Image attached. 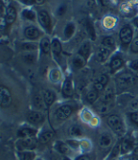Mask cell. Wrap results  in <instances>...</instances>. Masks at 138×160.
<instances>
[{"label":"cell","mask_w":138,"mask_h":160,"mask_svg":"<svg viewBox=\"0 0 138 160\" xmlns=\"http://www.w3.org/2000/svg\"><path fill=\"white\" fill-rule=\"evenodd\" d=\"M69 133L72 136H81L83 134V128L80 126H72L69 129Z\"/></svg>","instance_id":"obj_30"},{"label":"cell","mask_w":138,"mask_h":160,"mask_svg":"<svg viewBox=\"0 0 138 160\" xmlns=\"http://www.w3.org/2000/svg\"><path fill=\"white\" fill-rule=\"evenodd\" d=\"M23 17L25 18H27V19H34L35 18V13L32 11L26 10V11L23 12Z\"/></svg>","instance_id":"obj_39"},{"label":"cell","mask_w":138,"mask_h":160,"mask_svg":"<svg viewBox=\"0 0 138 160\" xmlns=\"http://www.w3.org/2000/svg\"><path fill=\"white\" fill-rule=\"evenodd\" d=\"M133 24L138 28V18H135L133 19Z\"/></svg>","instance_id":"obj_45"},{"label":"cell","mask_w":138,"mask_h":160,"mask_svg":"<svg viewBox=\"0 0 138 160\" xmlns=\"http://www.w3.org/2000/svg\"><path fill=\"white\" fill-rule=\"evenodd\" d=\"M37 140L34 137L22 138L18 142V146L21 150H34L37 147Z\"/></svg>","instance_id":"obj_4"},{"label":"cell","mask_w":138,"mask_h":160,"mask_svg":"<svg viewBox=\"0 0 138 160\" xmlns=\"http://www.w3.org/2000/svg\"><path fill=\"white\" fill-rule=\"evenodd\" d=\"M77 160H90V158L86 155H82V156L77 158Z\"/></svg>","instance_id":"obj_44"},{"label":"cell","mask_w":138,"mask_h":160,"mask_svg":"<svg viewBox=\"0 0 138 160\" xmlns=\"http://www.w3.org/2000/svg\"><path fill=\"white\" fill-rule=\"evenodd\" d=\"M130 120L133 124L138 126V112L130 113Z\"/></svg>","instance_id":"obj_40"},{"label":"cell","mask_w":138,"mask_h":160,"mask_svg":"<svg viewBox=\"0 0 138 160\" xmlns=\"http://www.w3.org/2000/svg\"><path fill=\"white\" fill-rule=\"evenodd\" d=\"M75 31V25L73 23H68L65 28H64V36L66 38H69L72 37V35L74 34Z\"/></svg>","instance_id":"obj_31"},{"label":"cell","mask_w":138,"mask_h":160,"mask_svg":"<svg viewBox=\"0 0 138 160\" xmlns=\"http://www.w3.org/2000/svg\"><path fill=\"white\" fill-rule=\"evenodd\" d=\"M119 38L123 44H129L132 40V29L130 28V26L126 25L123 27L120 30Z\"/></svg>","instance_id":"obj_3"},{"label":"cell","mask_w":138,"mask_h":160,"mask_svg":"<svg viewBox=\"0 0 138 160\" xmlns=\"http://www.w3.org/2000/svg\"><path fill=\"white\" fill-rule=\"evenodd\" d=\"M37 132L36 129L31 128H20L18 132V135L21 138H29V137H34L36 135Z\"/></svg>","instance_id":"obj_12"},{"label":"cell","mask_w":138,"mask_h":160,"mask_svg":"<svg viewBox=\"0 0 138 160\" xmlns=\"http://www.w3.org/2000/svg\"><path fill=\"white\" fill-rule=\"evenodd\" d=\"M59 160H69L67 157H65V156H63V157H61V158H59Z\"/></svg>","instance_id":"obj_47"},{"label":"cell","mask_w":138,"mask_h":160,"mask_svg":"<svg viewBox=\"0 0 138 160\" xmlns=\"http://www.w3.org/2000/svg\"><path fill=\"white\" fill-rule=\"evenodd\" d=\"M65 10H66V7L65 6H60L58 10V14L59 16H63V14L65 12Z\"/></svg>","instance_id":"obj_43"},{"label":"cell","mask_w":138,"mask_h":160,"mask_svg":"<svg viewBox=\"0 0 138 160\" xmlns=\"http://www.w3.org/2000/svg\"><path fill=\"white\" fill-rule=\"evenodd\" d=\"M25 36L26 38H28L29 39H36L39 37V31L36 27L30 26L28 28H26L25 30Z\"/></svg>","instance_id":"obj_14"},{"label":"cell","mask_w":138,"mask_h":160,"mask_svg":"<svg viewBox=\"0 0 138 160\" xmlns=\"http://www.w3.org/2000/svg\"><path fill=\"white\" fill-rule=\"evenodd\" d=\"M90 51H91V46H90V43L88 41L84 42L82 46L79 49V55H81L82 57H84V59L86 60L88 56L90 55Z\"/></svg>","instance_id":"obj_19"},{"label":"cell","mask_w":138,"mask_h":160,"mask_svg":"<svg viewBox=\"0 0 138 160\" xmlns=\"http://www.w3.org/2000/svg\"><path fill=\"white\" fill-rule=\"evenodd\" d=\"M130 50L133 53H138V37L132 40L131 45H130Z\"/></svg>","instance_id":"obj_38"},{"label":"cell","mask_w":138,"mask_h":160,"mask_svg":"<svg viewBox=\"0 0 138 160\" xmlns=\"http://www.w3.org/2000/svg\"><path fill=\"white\" fill-rule=\"evenodd\" d=\"M110 108H111L110 103H103V105L100 106V108H99V111L101 113H106L110 110Z\"/></svg>","instance_id":"obj_36"},{"label":"cell","mask_w":138,"mask_h":160,"mask_svg":"<svg viewBox=\"0 0 138 160\" xmlns=\"http://www.w3.org/2000/svg\"><path fill=\"white\" fill-rule=\"evenodd\" d=\"M121 152V149H120V145L119 144H117L116 146L112 149V152H111V153L110 154V156L107 157V160H111V159H113L115 156H117L118 154H119V152Z\"/></svg>","instance_id":"obj_35"},{"label":"cell","mask_w":138,"mask_h":160,"mask_svg":"<svg viewBox=\"0 0 138 160\" xmlns=\"http://www.w3.org/2000/svg\"><path fill=\"white\" fill-rule=\"evenodd\" d=\"M129 109L131 113L133 112H138V101L134 100L130 102V104L129 105Z\"/></svg>","instance_id":"obj_37"},{"label":"cell","mask_w":138,"mask_h":160,"mask_svg":"<svg viewBox=\"0 0 138 160\" xmlns=\"http://www.w3.org/2000/svg\"><path fill=\"white\" fill-rule=\"evenodd\" d=\"M133 159L138 160V143L134 145V149H133Z\"/></svg>","instance_id":"obj_41"},{"label":"cell","mask_w":138,"mask_h":160,"mask_svg":"<svg viewBox=\"0 0 138 160\" xmlns=\"http://www.w3.org/2000/svg\"><path fill=\"white\" fill-rule=\"evenodd\" d=\"M27 119L30 123H32V124H40L43 122L44 118H43L41 113L37 112V111H32L28 114Z\"/></svg>","instance_id":"obj_11"},{"label":"cell","mask_w":138,"mask_h":160,"mask_svg":"<svg viewBox=\"0 0 138 160\" xmlns=\"http://www.w3.org/2000/svg\"><path fill=\"white\" fill-rule=\"evenodd\" d=\"M135 82V78L130 75V74H126V75H121L118 78V83L121 86H129L131 85Z\"/></svg>","instance_id":"obj_9"},{"label":"cell","mask_w":138,"mask_h":160,"mask_svg":"<svg viewBox=\"0 0 138 160\" xmlns=\"http://www.w3.org/2000/svg\"><path fill=\"white\" fill-rule=\"evenodd\" d=\"M110 49H107L104 46L100 47L98 49V52H97V59L100 62H105L106 60H107V58H109L110 56Z\"/></svg>","instance_id":"obj_13"},{"label":"cell","mask_w":138,"mask_h":160,"mask_svg":"<svg viewBox=\"0 0 138 160\" xmlns=\"http://www.w3.org/2000/svg\"><path fill=\"white\" fill-rule=\"evenodd\" d=\"M113 94H114V92H113L112 86H107L106 88H105V92L102 97L103 103H110V101L113 98Z\"/></svg>","instance_id":"obj_18"},{"label":"cell","mask_w":138,"mask_h":160,"mask_svg":"<svg viewBox=\"0 0 138 160\" xmlns=\"http://www.w3.org/2000/svg\"><path fill=\"white\" fill-rule=\"evenodd\" d=\"M15 18H17V11H15V9L12 6L8 7L6 11V22L8 24H12L15 20Z\"/></svg>","instance_id":"obj_17"},{"label":"cell","mask_w":138,"mask_h":160,"mask_svg":"<svg viewBox=\"0 0 138 160\" xmlns=\"http://www.w3.org/2000/svg\"><path fill=\"white\" fill-rule=\"evenodd\" d=\"M34 154L32 152H23L19 153V159L20 160H33Z\"/></svg>","instance_id":"obj_34"},{"label":"cell","mask_w":138,"mask_h":160,"mask_svg":"<svg viewBox=\"0 0 138 160\" xmlns=\"http://www.w3.org/2000/svg\"><path fill=\"white\" fill-rule=\"evenodd\" d=\"M54 136V133L52 132H50V130H46V132H42L39 136V141L40 143L42 144H46L48 143Z\"/></svg>","instance_id":"obj_24"},{"label":"cell","mask_w":138,"mask_h":160,"mask_svg":"<svg viewBox=\"0 0 138 160\" xmlns=\"http://www.w3.org/2000/svg\"><path fill=\"white\" fill-rule=\"evenodd\" d=\"M38 20L41 24V26L46 29L48 32L51 31V19L48 12H46L45 11H41L38 13Z\"/></svg>","instance_id":"obj_6"},{"label":"cell","mask_w":138,"mask_h":160,"mask_svg":"<svg viewBox=\"0 0 138 160\" xmlns=\"http://www.w3.org/2000/svg\"><path fill=\"white\" fill-rule=\"evenodd\" d=\"M56 149L59 152L63 153V154H66L69 152V148L68 146L64 143V142H57V145H56Z\"/></svg>","instance_id":"obj_27"},{"label":"cell","mask_w":138,"mask_h":160,"mask_svg":"<svg viewBox=\"0 0 138 160\" xmlns=\"http://www.w3.org/2000/svg\"><path fill=\"white\" fill-rule=\"evenodd\" d=\"M73 85H72V82L70 79H66L64 86H63V93L65 97H70L73 95Z\"/></svg>","instance_id":"obj_15"},{"label":"cell","mask_w":138,"mask_h":160,"mask_svg":"<svg viewBox=\"0 0 138 160\" xmlns=\"http://www.w3.org/2000/svg\"><path fill=\"white\" fill-rule=\"evenodd\" d=\"M42 97L44 99L45 104L47 106H51L54 103L55 99H56V96H55L54 92L51 91V90H43Z\"/></svg>","instance_id":"obj_16"},{"label":"cell","mask_w":138,"mask_h":160,"mask_svg":"<svg viewBox=\"0 0 138 160\" xmlns=\"http://www.w3.org/2000/svg\"><path fill=\"white\" fill-rule=\"evenodd\" d=\"M107 82H109V78H107L106 75H101L97 80L96 82H94V85H93V88L95 90H97L98 92L100 91H103L105 86L107 84Z\"/></svg>","instance_id":"obj_8"},{"label":"cell","mask_w":138,"mask_h":160,"mask_svg":"<svg viewBox=\"0 0 138 160\" xmlns=\"http://www.w3.org/2000/svg\"><path fill=\"white\" fill-rule=\"evenodd\" d=\"M23 60L28 64H33L36 62V55L34 53H27L23 56Z\"/></svg>","instance_id":"obj_32"},{"label":"cell","mask_w":138,"mask_h":160,"mask_svg":"<svg viewBox=\"0 0 138 160\" xmlns=\"http://www.w3.org/2000/svg\"><path fill=\"white\" fill-rule=\"evenodd\" d=\"M122 65H123V60L120 57H114L112 61L110 62V67H111V70L113 71L119 69Z\"/></svg>","instance_id":"obj_26"},{"label":"cell","mask_w":138,"mask_h":160,"mask_svg":"<svg viewBox=\"0 0 138 160\" xmlns=\"http://www.w3.org/2000/svg\"><path fill=\"white\" fill-rule=\"evenodd\" d=\"M37 160H41V159H37Z\"/></svg>","instance_id":"obj_48"},{"label":"cell","mask_w":138,"mask_h":160,"mask_svg":"<svg viewBox=\"0 0 138 160\" xmlns=\"http://www.w3.org/2000/svg\"><path fill=\"white\" fill-rule=\"evenodd\" d=\"M40 47H41V50L44 54H48L50 49H51V44L49 42V39L48 38H42L41 42H40Z\"/></svg>","instance_id":"obj_28"},{"label":"cell","mask_w":138,"mask_h":160,"mask_svg":"<svg viewBox=\"0 0 138 160\" xmlns=\"http://www.w3.org/2000/svg\"><path fill=\"white\" fill-rule=\"evenodd\" d=\"M102 45L104 47L107 48V49H110V50L114 49V47H115V40L111 37H106V38H105L102 40Z\"/></svg>","instance_id":"obj_21"},{"label":"cell","mask_w":138,"mask_h":160,"mask_svg":"<svg viewBox=\"0 0 138 160\" xmlns=\"http://www.w3.org/2000/svg\"><path fill=\"white\" fill-rule=\"evenodd\" d=\"M86 29H87V33H88L89 38H90L92 40H95V38H96V32H95V30H94L93 24H92V22L89 21V20L86 22Z\"/></svg>","instance_id":"obj_29"},{"label":"cell","mask_w":138,"mask_h":160,"mask_svg":"<svg viewBox=\"0 0 138 160\" xmlns=\"http://www.w3.org/2000/svg\"><path fill=\"white\" fill-rule=\"evenodd\" d=\"M12 103L11 91L5 86H0V108H7Z\"/></svg>","instance_id":"obj_2"},{"label":"cell","mask_w":138,"mask_h":160,"mask_svg":"<svg viewBox=\"0 0 138 160\" xmlns=\"http://www.w3.org/2000/svg\"><path fill=\"white\" fill-rule=\"evenodd\" d=\"M97 98H98V91L95 90L94 88L89 90L86 93V96H85V99L87 101V103H89V104H93L94 102L97 100Z\"/></svg>","instance_id":"obj_23"},{"label":"cell","mask_w":138,"mask_h":160,"mask_svg":"<svg viewBox=\"0 0 138 160\" xmlns=\"http://www.w3.org/2000/svg\"><path fill=\"white\" fill-rule=\"evenodd\" d=\"M111 142H112L111 136L109 133H104L99 138V146H100V148L105 150V149L110 147Z\"/></svg>","instance_id":"obj_10"},{"label":"cell","mask_w":138,"mask_h":160,"mask_svg":"<svg viewBox=\"0 0 138 160\" xmlns=\"http://www.w3.org/2000/svg\"><path fill=\"white\" fill-rule=\"evenodd\" d=\"M21 49L25 51H33L37 49V45L32 42H27V43H23L21 45Z\"/></svg>","instance_id":"obj_33"},{"label":"cell","mask_w":138,"mask_h":160,"mask_svg":"<svg viewBox=\"0 0 138 160\" xmlns=\"http://www.w3.org/2000/svg\"><path fill=\"white\" fill-rule=\"evenodd\" d=\"M73 109L69 106H63L57 109L56 111V116L59 120H65L69 116L72 114Z\"/></svg>","instance_id":"obj_7"},{"label":"cell","mask_w":138,"mask_h":160,"mask_svg":"<svg viewBox=\"0 0 138 160\" xmlns=\"http://www.w3.org/2000/svg\"><path fill=\"white\" fill-rule=\"evenodd\" d=\"M33 102H34L35 107L38 108H43L44 105H46V104H45V102H44L43 97H42L41 95H39V94H36V95L34 96Z\"/></svg>","instance_id":"obj_25"},{"label":"cell","mask_w":138,"mask_h":160,"mask_svg":"<svg viewBox=\"0 0 138 160\" xmlns=\"http://www.w3.org/2000/svg\"><path fill=\"white\" fill-rule=\"evenodd\" d=\"M130 68L134 71H138V60L136 61H133L131 63H130Z\"/></svg>","instance_id":"obj_42"},{"label":"cell","mask_w":138,"mask_h":160,"mask_svg":"<svg viewBox=\"0 0 138 160\" xmlns=\"http://www.w3.org/2000/svg\"><path fill=\"white\" fill-rule=\"evenodd\" d=\"M134 147V140L131 136H127L123 139L122 143L120 144V149H121V153L125 154L129 152L132 148Z\"/></svg>","instance_id":"obj_5"},{"label":"cell","mask_w":138,"mask_h":160,"mask_svg":"<svg viewBox=\"0 0 138 160\" xmlns=\"http://www.w3.org/2000/svg\"><path fill=\"white\" fill-rule=\"evenodd\" d=\"M51 48L54 56L59 57L61 53V44L58 39H54L51 43Z\"/></svg>","instance_id":"obj_22"},{"label":"cell","mask_w":138,"mask_h":160,"mask_svg":"<svg viewBox=\"0 0 138 160\" xmlns=\"http://www.w3.org/2000/svg\"><path fill=\"white\" fill-rule=\"evenodd\" d=\"M84 64H85V59L79 54L73 59V66L77 69H80V68L84 67Z\"/></svg>","instance_id":"obj_20"},{"label":"cell","mask_w":138,"mask_h":160,"mask_svg":"<svg viewBox=\"0 0 138 160\" xmlns=\"http://www.w3.org/2000/svg\"><path fill=\"white\" fill-rule=\"evenodd\" d=\"M35 2L38 4H42L44 2V0H35Z\"/></svg>","instance_id":"obj_46"},{"label":"cell","mask_w":138,"mask_h":160,"mask_svg":"<svg viewBox=\"0 0 138 160\" xmlns=\"http://www.w3.org/2000/svg\"><path fill=\"white\" fill-rule=\"evenodd\" d=\"M107 124L110 127V128L113 130L115 133L118 135H122L124 132V124L122 122V119L117 115H110L107 117Z\"/></svg>","instance_id":"obj_1"}]
</instances>
